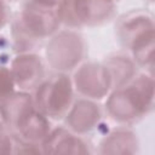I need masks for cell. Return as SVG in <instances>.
<instances>
[{
  "instance_id": "1",
  "label": "cell",
  "mask_w": 155,
  "mask_h": 155,
  "mask_svg": "<svg viewBox=\"0 0 155 155\" xmlns=\"http://www.w3.org/2000/svg\"><path fill=\"white\" fill-rule=\"evenodd\" d=\"M153 104V80L138 76L130 86L115 91L108 101L110 115L119 121H130L142 116Z\"/></svg>"
},
{
  "instance_id": "2",
  "label": "cell",
  "mask_w": 155,
  "mask_h": 155,
  "mask_svg": "<svg viewBox=\"0 0 155 155\" xmlns=\"http://www.w3.org/2000/svg\"><path fill=\"white\" fill-rule=\"evenodd\" d=\"M71 97L70 80L63 74H57L38 86L35 105L46 116L62 117L70 107Z\"/></svg>"
},
{
  "instance_id": "3",
  "label": "cell",
  "mask_w": 155,
  "mask_h": 155,
  "mask_svg": "<svg viewBox=\"0 0 155 155\" xmlns=\"http://www.w3.org/2000/svg\"><path fill=\"white\" fill-rule=\"evenodd\" d=\"M58 5L34 0L28 2L24 7L22 18V27L25 29V33L39 38H44L53 33L62 22Z\"/></svg>"
},
{
  "instance_id": "4",
  "label": "cell",
  "mask_w": 155,
  "mask_h": 155,
  "mask_svg": "<svg viewBox=\"0 0 155 155\" xmlns=\"http://www.w3.org/2000/svg\"><path fill=\"white\" fill-rule=\"evenodd\" d=\"M76 88L85 96L102 98L111 86L110 75L105 65L86 64L75 74Z\"/></svg>"
},
{
  "instance_id": "5",
  "label": "cell",
  "mask_w": 155,
  "mask_h": 155,
  "mask_svg": "<svg viewBox=\"0 0 155 155\" xmlns=\"http://www.w3.org/2000/svg\"><path fill=\"white\" fill-rule=\"evenodd\" d=\"M54 40L64 50L51 42L50 47H47V57L57 69H70L82 56V41L73 33H62Z\"/></svg>"
},
{
  "instance_id": "6",
  "label": "cell",
  "mask_w": 155,
  "mask_h": 155,
  "mask_svg": "<svg viewBox=\"0 0 155 155\" xmlns=\"http://www.w3.org/2000/svg\"><path fill=\"white\" fill-rule=\"evenodd\" d=\"M15 85L21 88L38 87L42 78L41 61L34 54H22L16 57L10 69Z\"/></svg>"
},
{
  "instance_id": "7",
  "label": "cell",
  "mask_w": 155,
  "mask_h": 155,
  "mask_svg": "<svg viewBox=\"0 0 155 155\" xmlns=\"http://www.w3.org/2000/svg\"><path fill=\"white\" fill-rule=\"evenodd\" d=\"M16 131L22 136V139L29 143L44 142L50 134V124L44 115L38 109L31 108L18 122Z\"/></svg>"
},
{
  "instance_id": "8",
  "label": "cell",
  "mask_w": 155,
  "mask_h": 155,
  "mask_svg": "<svg viewBox=\"0 0 155 155\" xmlns=\"http://www.w3.org/2000/svg\"><path fill=\"white\" fill-rule=\"evenodd\" d=\"M45 153H53V154H85L87 149L85 148V143L73 136L71 133L67 132L63 128L56 130L50 132L47 138L44 140Z\"/></svg>"
},
{
  "instance_id": "9",
  "label": "cell",
  "mask_w": 155,
  "mask_h": 155,
  "mask_svg": "<svg viewBox=\"0 0 155 155\" xmlns=\"http://www.w3.org/2000/svg\"><path fill=\"white\" fill-rule=\"evenodd\" d=\"M33 108L30 96L27 93H12L0 103V110L4 120V125L15 128L22 117Z\"/></svg>"
},
{
  "instance_id": "10",
  "label": "cell",
  "mask_w": 155,
  "mask_h": 155,
  "mask_svg": "<svg viewBox=\"0 0 155 155\" xmlns=\"http://www.w3.org/2000/svg\"><path fill=\"white\" fill-rule=\"evenodd\" d=\"M68 116L70 127L74 131L82 133L94 127L96 122H98L99 111L93 103L87 101H79Z\"/></svg>"
},
{
  "instance_id": "11",
  "label": "cell",
  "mask_w": 155,
  "mask_h": 155,
  "mask_svg": "<svg viewBox=\"0 0 155 155\" xmlns=\"http://www.w3.org/2000/svg\"><path fill=\"white\" fill-rule=\"evenodd\" d=\"M119 29H120L121 40L130 46H132L138 39H140L145 34L154 31L151 18L148 17L147 15H138V13L125 17Z\"/></svg>"
},
{
  "instance_id": "12",
  "label": "cell",
  "mask_w": 155,
  "mask_h": 155,
  "mask_svg": "<svg viewBox=\"0 0 155 155\" xmlns=\"http://www.w3.org/2000/svg\"><path fill=\"white\" fill-rule=\"evenodd\" d=\"M134 144V137L131 132L119 131L105 138L102 147L104 153H133Z\"/></svg>"
},
{
  "instance_id": "13",
  "label": "cell",
  "mask_w": 155,
  "mask_h": 155,
  "mask_svg": "<svg viewBox=\"0 0 155 155\" xmlns=\"http://www.w3.org/2000/svg\"><path fill=\"white\" fill-rule=\"evenodd\" d=\"M13 87L15 81L11 70L5 67H0V103L13 93Z\"/></svg>"
},
{
  "instance_id": "14",
  "label": "cell",
  "mask_w": 155,
  "mask_h": 155,
  "mask_svg": "<svg viewBox=\"0 0 155 155\" xmlns=\"http://www.w3.org/2000/svg\"><path fill=\"white\" fill-rule=\"evenodd\" d=\"M7 17H8L7 7H6L5 2L2 0H0V28H2L5 25V23L7 22Z\"/></svg>"
},
{
  "instance_id": "15",
  "label": "cell",
  "mask_w": 155,
  "mask_h": 155,
  "mask_svg": "<svg viewBox=\"0 0 155 155\" xmlns=\"http://www.w3.org/2000/svg\"><path fill=\"white\" fill-rule=\"evenodd\" d=\"M34 1H39V2H45V4H52V5H58L62 0H34Z\"/></svg>"
},
{
  "instance_id": "16",
  "label": "cell",
  "mask_w": 155,
  "mask_h": 155,
  "mask_svg": "<svg viewBox=\"0 0 155 155\" xmlns=\"http://www.w3.org/2000/svg\"><path fill=\"white\" fill-rule=\"evenodd\" d=\"M5 125H4V120H2V115H1V110H0V131H1V128L4 127Z\"/></svg>"
}]
</instances>
